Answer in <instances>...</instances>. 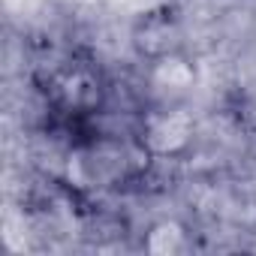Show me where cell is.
<instances>
[{
    "label": "cell",
    "instance_id": "obj_1",
    "mask_svg": "<svg viewBox=\"0 0 256 256\" xmlns=\"http://www.w3.org/2000/svg\"><path fill=\"white\" fill-rule=\"evenodd\" d=\"M42 96L48 108L60 118V124H76L100 114L102 108V82L100 72L84 60H66L54 70H48L40 82Z\"/></svg>",
    "mask_w": 256,
    "mask_h": 256
}]
</instances>
